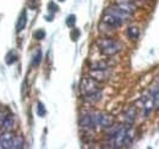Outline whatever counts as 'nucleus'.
<instances>
[{
  "label": "nucleus",
  "instance_id": "obj_1",
  "mask_svg": "<svg viewBox=\"0 0 159 149\" xmlns=\"http://www.w3.org/2000/svg\"><path fill=\"white\" fill-rule=\"evenodd\" d=\"M80 91L83 99L91 104L99 102L102 98V89L99 87V82L92 77H84L80 84Z\"/></svg>",
  "mask_w": 159,
  "mask_h": 149
},
{
  "label": "nucleus",
  "instance_id": "obj_2",
  "mask_svg": "<svg viewBox=\"0 0 159 149\" xmlns=\"http://www.w3.org/2000/svg\"><path fill=\"white\" fill-rule=\"evenodd\" d=\"M99 52L105 56H111L118 54L122 49V44L119 40L113 39V38H100L97 42Z\"/></svg>",
  "mask_w": 159,
  "mask_h": 149
},
{
  "label": "nucleus",
  "instance_id": "obj_3",
  "mask_svg": "<svg viewBox=\"0 0 159 149\" xmlns=\"http://www.w3.org/2000/svg\"><path fill=\"white\" fill-rule=\"evenodd\" d=\"M94 117H96L97 126H100L103 129H110L114 125V117L110 114L98 112V114H94Z\"/></svg>",
  "mask_w": 159,
  "mask_h": 149
},
{
  "label": "nucleus",
  "instance_id": "obj_4",
  "mask_svg": "<svg viewBox=\"0 0 159 149\" xmlns=\"http://www.w3.org/2000/svg\"><path fill=\"white\" fill-rule=\"evenodd\" d=\"M80 126L86 130H94L97 127L94 114H89V112L82 114L80 117Z\"/></svg>",
  "mask_w": 159,
  "mask_h": 149
},
{
  "label": "nucleus",
  "instance_id": "obj_5",
  "mask_svg": "<svg viewBox=\"0 0 159 149\" xmlns=\"http://www.w3.org/2000/svg\"><path fill=\"white\" fill-rule=\"evenodd\" d=\"M103 22L110 28H118L124 23V20L120 19L119 16H116L111 12H109V11H105V14L103 16Z\"/></svg>",
  "mask_w": 159,
  "mask_h": 149
},
{
  "label": "nucleus",
  "instance_id": "obj_6",
  "mask_svg": "<svg viewBox=\"0 0 159 149\" xmlns=\"http://www.w3.org/2000/svg\"><path fill=\"white\" fill-rule=\"evenodd\" d=\"M14 138L15 136L11 133V131H5L2 134H0V144L5 149H11L14 146Z\"/></svg>",
  "mask_w": 159,
  "mask_h": 149
},
{
  "label": "nucleus",
  "instance_id": "obj_7",
  "mask_svg": "<svg viewBox=\"0 0 159 149\" xmlns=\"http://www.w3.org/2000/svg\"><path fill=\"white\" fill-rule=\"evenodd\" d=\"M15 126V120H14V116L11 112L7 114V116L4 119V121L0 124V129L4 131H12Z\"/></svg>",
  "mask_w": 159,
  "mask_h": 149
},
{
  "label": "nucleus",
  "instance_id": "obj_8",
  "mask_svg": "<svg viewBox=\"0 0 159 149\" xmlns=\"http://www.w3.org/2000/svg\"><path fill=\"white\" fill-rule=\"evenodd\" d=\"M26 25H27V12H26V10H23L20 14L19 20H17V23H16V31H17V33L22 32L26 28Z\"/></svg>",
  "mask_w": 159,
  "mask_h": 149
},
{
  "label": "nucleus",
  "instance_id": "obj_9",
  "mask_svg": "<svg viewBox=\"0 0 159 149\" xmlns=\"http://www.w3.org/2000/svg\"><path fill=\"white\" fill-rule=\"evenodd\" d=\"M124 120L126 122V125H132L136 120V109L135 108H130L129 110L124 114Z\"/></svg>",
  "mask_w": 159,
  "mask_h": 149
},
{
  "label": "nucleus",
  "instance_id": "obj_10",
  "mask_svg": "<svg viewBox=\"0 0 159 149\" xmlns=\"http://www.w3.org/2000/svg\"><path fill=\"white\" fill-rule=\"evenodd\" d=\"M151 97H152V99H153V105H154V108H159V84L157 86H154L153 88H152V91H151Z\"/></svg>",
  "mask_w": 159,
  "mask_h": 149
},
{
  "label": "nucleus",
  "instance_id": "obj_11",
  "mask_svg": "<svg viewBox=\"0 0 159 149\" xmlns=\"http://www.w3.org/2000/svg\"><path fill=\"white\" fill-rule=\"evenodd\" d=\"M127 36H129L130 39L136 40L139 36V27H136V26H131V27H129V28H127Z\"/></svg>",
  "mask_w": 159,
  "mask_h": 149
},
{
  "label": "nucleus",
  "instance_id": "obj_12",
  "mask_svg": "<svg viewBox=\"0 0 159 149\" xmlns=\"http://www.w3.org/2000/svg\"><path fill=\"white\" fill-rule=\"evenodd\" d=\"M107 69H108V65L104 61H97L91 65V70H94V71H103Z\"/></svg>",
  "mask_w": 159,
  "mask_h": 149
},
{
  "label": "nucleus",
  "instance_id": "obj_13",
  "mask_svg": "<svg viewBox=\"0 0 159 149\" xmlns=\"http://www.w3.org/2000/svg\"><path fill=\"white\" fill-rule=\"evenodd\" d=\"M40 61H42V52H40V49H37L32 56V66H34V67L38 66Z\"/></svg>",
  "mask_w": 159,
  "mask_h": 149
},
{
  "label": "nucleus",
  "instance_id": "obj_14",
  "mask_svg": "<svg viewBox=\"0 0 159 149\" xmlns=\"http://www.w3.org/2000/svg\"><path fill=\"white\" fill-rule=\"evenodd\" d=\"M16 60H17V54L15 52H9L5 56V62L7 65H12L14 62H16Z\"/></svg>",
  "mask_w": 159,
  "mask_h": 149
},
{
  "label": "nucleus",
  "instance_id": "obj_15",
  "mask_svg": "<svg viewBox=\"0 0 159 149\" xmlns=\"http://www.w3.org/2000/svg\"><path fill=\"white\" fill-rule=\"evenodd\" d=\"M25 147V141H23V138H22V136H15V138H14V146H12V148L15 149H21Z\"/></svg>",
  "mask_w": 159,
  "mask_h": 149
},
{
  "label": "nucleus",
  "instance_id": "obj_16",
  "mask_svg": "<svg viewBox=\"0 0 159 149\" xmlns=\"http://www.w3.org/2000/svg\"><path fill=\"white\" fill-rule=\"evenodd\" d=\"M45 112H47V110H45L44 104L40 103V102H38V103H37V115L40 116V117H43V116L45 115Z\"/></svg>",
  "mask_w": 159,
  "mask_h": 149
},
{
  "label": "nucleus",
  "instance_id": "obj_17",
  "mask_svg": "<svg viewBox=\"0 0 159 149\" xmlns=\"http://www.w3.org/2000/svg\"><path fill=\"white\" fill-rule=\"evenodd\" d=\"M33 37L36 38V39H38V40H42L43 38H45V31L44 29H37V31H34Z\"/></svg>",
  "mask_w": 159,
  "mask_h": 149
},
{
  "label": "nucleus",
  "instance_id": "obj_18",
  "mask_svg": "<svg viewBox=\"0 0 159 149\" xmlns=\"http://www.w3.org/2000/svg\"><path fill=\"white\" fill-rule=\"evenodd\" d=\"M48 9H49V11H50L52 14H55V12L59 11V6H58L54 1H50V2L48 4Z\"/></svg>",
  "mask_w": 159,
  "mask_h": 149
},
{
  "label": "nucleus",
  "instance_id": "obj_19",
  "mask_svg": "<svg viewBox=\"0 0 159 149\" xmlns=\"http://www.w3.org/2000/svg\"><path fill=\"white\" fill-rule=\"evenodd\" d=\"M75 23H76V16H75V15L67 16V19H66V25H67L69 27H74Z\"/></svg>",
  "mask_w": 159,
  "mask_h": 149
},
{
  "label": "nucleus",
  "instance_id": "obj_20",
  "mask_svg": "<svg viewBox=\"0 0 159 149\" xmlns=\"http://www.w3.org/2000/svg\"><path fill=\"white\" fill-rule=\"evenodd\" d=\"M80 31L77 29V28H74V31L71 32V38H72V40H77L80 37Z\"/></svg>",
  "mask_w": 159,
  "mask_h": 149
},
{
  "label": "nucleus",
  "instance_id": "obj_21",
  "mask_svg": "<svg viewBox=\"0 0 159 149\" xmlns=\"http://www.w3.org/2000/svg\"><path fill=\"white\" fill-rule=\"evenodd\" d=\"M59 1H65V0H59Z\"/></svg>",
  "mask_w": 159,
  "mask_h": 149
},
{
  "label": "nucleus",
  "instance_id": "obj_22",
  "mask_svg": "<svg viewBox=\"0 0 159 149\" xmlns=\"http://www.w3.org/2000/svg\"><path fill=\"white\" fill-rule=\"evenodd\" d=\"M0 134H1V133H0Z\"/></svg>",
  "mask_w": 159,
  "mask_h": 149
}]
</instances>
